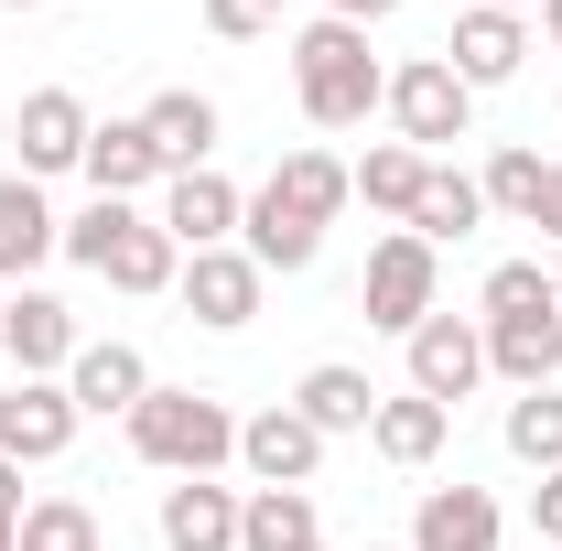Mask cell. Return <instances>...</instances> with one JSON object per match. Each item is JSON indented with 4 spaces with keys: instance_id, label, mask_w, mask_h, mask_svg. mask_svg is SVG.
Wrapping results in <instances>:
<instances>
[{
    "instance_id": "obj_33",
    "label": "cell",
    "mask_w": 562,
    "mask_h": 551,
    "mask_svg": "<svg viewBox=\"0 0 562 551\" xmlns=\"http://www.w3.org/2000/svg\"><path fill=\"white\" fill-rule=\"evenodd\" d=\"M530 530L562 551V476H541V486H530Z\"/></svg>"
},
{
    "instance_id": "obj_24",
    "label": "cell",
    "mask_w": 562,
    "mask_h": 551,
    "mask_svg": "<svg viewBox=\"0 0 562 551\" xmlns=\"http://www.w3.org/2000/svg\"><path fill=\"white\" fill-rule=\"evenodd\" d=\"M476 227H487V184L454 173V162H432V173H422V206H412V238L422 249H454V238H476Z\"/></svg>"
},
{
    "instance_id": "obj_6",
    "label": "cell",
    "mask_w": 562,
    "mask_h": 551,
    "mask_svg": "<svg viewBox=\"0 0 562 551\" xmlns=\"http://www.w3.org/2000/svg\"><path fill=\"white\" fill-rule=\"evenodd\" d=\"M260 292H271V271L227 238V249H195L184 260V281H173V303L206 325V336H238V325H260Z\"/></svg>"
},
{
    "instance_id": "obj_22",
    "label": "cell",
    "mask_w": 562,
    "mask_h": 551,
    "mask_svg": "<svg viewBox=\"0 0 562 551\" xmlns=\"http://www.w3.org/2000/svg\"><path fill=\"white\" fill-rule=\"evenodd\" d=\"M292 412L314 421L325 443H336V432H368V421H379V379H368V368H347V357H325V368H303Z\"/></svg>"
},
{
    "instance_id": "obj_23",
    "label": "cell",
    "mask_w": 562,
    "mask_h": 551,
    "mask_svg": "<svg viewBox=\"0 0 562 551\" xmlns=\"http://www.w3.org/2000/svg\"><path fill=\"white\" fill-rule=\"evenodd\" d=\"M325 519H314V486H249L238 497V551H314Z\"/></svg>"
},
{
    "instance_id": "obj_16",
    "label": "cell",
    "mask_w": 562,
    "mask_h": 551,
    "mask_svg": "<svg viewBox=\"0 0 562 551\" xmlns=\"http://www.w3.org/2000/svg\"><path fill=\"white\" fill-rule=\"evenodd\" d=\"M76 173H87V184H98L109 206H140L151 184H173V173H162V151H151V131H140V120H98V131H87V162H76Z\"/></svg>"
},
{
    "instance_id": "obj_27",
    "label": "cell",
    "mask_w": 562,
    "mask_h": 551,
    "mask_svg": "<svg viewBox=\"0 0 562 551\" xmlns=\"http://www.w3.org/2000/svg\"><path fill=\"white\" fill-rule=\"evenodd\" d=\"M508 454L530 476H562V390H519L508 401Z\"/></svg>"
},
{
    "instance_id": "obj_1",
    "label": "cell",
    "mask_w": 562,
    "mask_h": 551,
    "mask_svg": "<svg viewBox=\"0 0 562 551\" xmlns=\"http://www.w3.org/2000/svg\"><path fill=\"white\" fill-rule=\"evenodd\" d=\"M292 98H303V120L314 131H368V109L390 98V66L368 55V33L357 22H303L292 33Z\"/></svg>"
},
{
    "instance_id": "obj_37",
    "label": "cell",
    "mask_w": 562,
    "mask_h": 551,
    "mask_svg": "<svg viewBox=\"0 0 562 551\" xmlns=\"http://www.w3.org/2000/svg\"><path fill=\"white\" fill-rule=\"evenodd\" d=\"M465 11H541V0H465Z\"/></svg>"
},
{
    "instance_id": "obj_40",
    "label": "cell",
    "mask_w": 562,
    "mask_h": 551,
    "mask_svg": "<svg viewBox=\"0 0 562 551\" xmlns=\"http://www.w3.org/2000/svg\"><path fill=\"white\" fill-rule=\"evenodd\" d=\"M260 11H271V22H281V11H292V0H260Z\"/></svg>"
},
{
    "instance_id": "obj_35",
    "label": "cell",
    "mask_w": 562,
    "mask_h": 551,
    "mask_svg": "<svg viewBox=\"0 0 562 551\" xmlns=\"http://www.w3.org/2000/svg\"><path fill=\"white\" fill-rule=\"evenodd\" d=\"M325 11H336V22H357V33H368V22H390L401 0H325Z\"/></svg>"
},
{
    "instance_id": "obj_39",
    "label": "cell",
    "mask_w": 562,
    "mask_h": 551,
    "mask_svg": "<svg viewBox=\"0 0 562 551\" xmlns=\"http://www.w3.org/2000/svg\"><path fill=\"white\" fill-rule=\"evenodd\" d=\"M0 11H44V0H0Z\"/></svg>"
},
{
    "instance_id": "obj_12",
    "label": "cell",
    "mask_w": 562,
    "mask_h": 551,
    "mask_svg": "<svg viewBox=\"0 0 562 551\" xmlns=\"http://www.w3.org/2000/svg\"><path fill=\"white\" fill-rule=\"evenodd\" d=\"M238 465H249V486H314V465H325V432L292 412V401H271V412L238 421Z\"/></svg>"
},
{
    "instance_id": "obj_2",
    "label": "cell",
    "mask_w": 562,
    "mask_h": 551,
    "mask_svg": "<svg viewBox=\"0 0 562 551\" xmlns=\"http://www.w3.org/2000/svg\"><path fill=\"white\" fill-rule=\"evenodd\" d=\"M120 432H131V454L151 476H216V465H238V412H227L216 390H162V379H151V401H140Z\"/></svg>"
},
{
    "instance_id": "obj_5",
    "label": "cell",
    "mask_w": 562,
    "mask_h": 551,
    "mask_svg": "<svg viewBox=\"0 0 562 551\" xmlns=\"http://www.w3.org/2000/svg\"><path fill=\"white\" fill-rule=\"evenodd\" d=\"M432 292H443V249H422L412 227H390V238L368 249V281H357V314H368L379 336H412L422 314H443Z\"/></svg>"
},
{
    "instance_id": "obj_32",
    "label": "cell",
    "mask_w": 562,
    "mask_h": 551,
    "mask_svg": "<svg viewBox=\"0 0 562 551\" xmlns=\"http://www.w3.org/2000/svg\"><path fill=\"white\" fill-rule=\"evenodd\" d=\"M22 508H33V497H22V465L0 454V551H22Z\"/></svg>"
},
{
    "instance_id": "obj_15",
    "label": "cell",
    "mask_w": 562,
    "mask_h": 551,
    "mask_svg": "<svg viewBox=\"0 0 562 551\" xmlns=\"http://www.w3.org/2000/svg\"><path fill=\"white\" fill-rule=\"evenodd\" d=\"M55 249H66V216L44 206V184L33 173H0V292H22Z\"/></svg>"
},
{
    "instance_id": "obj_42",
    "label": "cell",
    "mask_w": 562,
    "mask_h": 551,
    "mask_svg": "<svg viewBox=\"0 0 562 551\" xmlns=\"http://www.w3.org/2000/svg\"><path fill=\"white\" fill-rule=\"evenodd\" d=\"M552 292H562V249H552Z\"/></svg>"
},
{
    "instance_id": "obj_10",
    "label": "cell",
    "mask_w": 562,
    "mask_h": 551,
    "mask_svg": "<svg viewBox=\"0 0 562 551\" xmlns=\"http://www.w3.org/2000/svg\"><path fill=\"white\" fill-rule=\"evenodd\" d=\"M87 131H98V120H87L76 87H33L22 120H11V151H22V173L44 184V173H76V162H87Z\"/></svg>"
},
{
    "instance_id": "obj_8",
    "label": "cell",
    "mask_w": 562,
    "mask_h": 551,
    "mask_svg": "<svg viewBox=\"0 0 562 551\" xmlns=\"http://www.w3.org/2000/svg\"><path fill=\"white\" fill-rule=\"evenodd\" d=\"M0 346H11L22 379H66L87 336H76V314L44 292V281H22V292H0Z\"/></svg>"
},
{
    "instance_id": "obj_19",
    "label": "cell",
    "mask_w": 562,
    "mask_h": 551,
    "mask_svg": "<svg viewBox=\"0 0 562 551\" xmlns=\"http://www.w3.org/2000/svg\"><path fill=\"white\" fill-rule=\"evenodd\" d=\"M162 551H238V486L173 476L162 486Z\"/></svg>"
},
{
    "instance_id": "obj_29",
    "label": "cell",
    "mask_w": 562,
    "mask_h": 551,
    "mask_svg": "<svg viewBox=\"0 0 562 551\" xmlns=\"http://www.w3.org/2000/svg\"><path fill=\"white\" fill-rule=\"evenodd\" d=\"M22 551H109V530H98L87 497H33L22 508Z\"/></svg>"
},
{
    "instance_id": "obj_18",
    "label": "cell",
    "mask_w": 562,
    "mask_h": 551,
    "mask_svg": "<svg viewBox=\"0 0 562 551\" xmlns=\"http://www.w3.org/2000/svg\"><path fill=\"white\" fill-rule=\"evenodd\" d=\"M281 216H303V227H336V216L357 206V173L336 162V151H281L271 162V184H260Z\"/></svg>"
},
{
    "instance_id": "obj_21",
    "label": "cell",
    "mask_w": 562,
    "mask_h": 551,
    "mask_svg": "<svg viewBox=\"0 0 562 551\" xmlns=\"http://www.w3.org/2000/svg\"><path fill=\"white\" fill-rule=\"evenodd\" d=\"M140 131H151V151H162V173H195V162H216V98H195V87H162L151 109H140Z\"/></svg>"
},
{
    "instance_id": "obj_4",
    "label": "cell",
    "mask_w": 562,
    "mask_h": 551,
    "mask_svg": "<svg viewBox=\"0 0 562 551\" xmlns=\"http://www.w3.org/2000/svg\"><path fill=\"white\" fill-rule=\"evenodd\" d=\"M379 109H390V131L412 140L422 162H443L454 140L476 131V87L443 66V55H412V66H390V98H379Z\"/></svg>"
},
{
    "instance_id": "obj_7",
    "label": "cell",
    "mask_w": 562,
    "mask_h": 551,
    "mask_svg": "<svg viewBox=\"0 0 562 551\" xmlns=\"http://www.w3.org/2000/svg\"><path fill=\"white\" fill-rule=\"evenodd\" d=\"M401 346H412V390L422 401L454 412L465 390H487V325H476V314H422Z\"/></svg>"
},
{
    "instance_id": "obj_13",
    "label": "cell",
    "mask_w": 562,
    "mask_h": 551,
    "mask_svg": "<svg viewBox=\"0 0 562 551\" xmlns=\"http://www.w3.org/2000/svg\"><path fill=\"white\" fill-rule=\"evenodd\" d=\"M443 66L465 76L476 98L508 87V76L530 66V11H454V33H443Z\"/></svg>"
},
{
    "instance_id": "obj_34",
    "label": "cell",
    "mask_w": 562,
    "mask_h": 551,
    "mask_svg": "<svg viewBox=\"0 0 562 551\" xmlns=\"http://www.w3.org/2000/svg\"><path fill=\"white\" fill-rule=\"evenodd\" d=\"M530 227H541V238L562 249V162H552V184H541V216H530Z\"/></svg>"
},
{
    "instance_id": "obj_30",
    "label": "cell",
    "mask_w": 562,
    "mask_h": 551,
    "mask_svg": "<svg viewBox=\"0 0 562 551\" xmlns=\"http://www.w3.org/2000/svg\"><path fill=\"white\" fill-rule=\"evenodd\" d=\"M541 303H562V292H552V260H497L487 292H476V325H497V314H541Z\"/></svg>"
},
{
    "instance_id": "obj_3",
    "label": "cell",
    "mask_w": 562,
    "mask_h": 551,
    "mask_svg": "<svg viewBox=\"0 0 562 551\" xmlns=\"http://www.w3.org/2000/svg\"><path fill=\"white\" fill-rule=\"evenodd\" d=\"M66 260L98 271L109 292H173V281H184V249L162 238V216L109 206V195H98L87 216H66Z\"/></svg>"
},
{
    "instance_id": "obj_17",
    "label": "cell",
    "mask_w": 562,
    "mask_h": 551,
    "mask_svg": "<svg viewBox=\"0 0 562 551\" xmlns=\"http://www.w3.org/2000/svg\"><path fill=\"white\" fill-rule=\"evenodd\" d=\"M487 379H508V390H552V379H562V303H541V314H497V325H487Z\"/></svg>"
},
{
    "instance_id": "obj_38",
    "label": "cell",
    "mask_w": 562,
    "mask_h": 551,
    "mask_svg": "<svg viewBox=\"0 0 562 551\" xmlns=\"http://www.w3.org/2000/svg\"><path fill=\"white\" fill-rule=\"evenodd\" d=\"M0 443H11V390H0Z\"/></svg>"
},
{
    "instance_id": "obj_36",
    "label": "cell",
    "mask_w": 562,
    "mask_h": 551,
    "mask_svg": "<svg viewBox=\"0 0 562 551\" xmlns=\"http://www.w3.org/2000/svg\"><path fill=\"white\" fill-rule=\"evenodd\" d=\"M541 33H552V55H562V0H541Z\"/></svg>"
},
{
    "instance_id": "obj_25",
    "label": "cell",
    "mask_w": 562,
    "mask_h": 551,
    "mask_svg": "<svg viewBox=\"0 0 562 551\" xmlns=\"http://www.w3.org/2000/svg\"><path fill=\"white\" fill-rule=\"evenodd\" d=\"M443 432H454V412H443V401H422V390H379L368 443H379L390 465H432V454H443Z\"/></svg>"
},
{
    "instance_id": "obj_41",
    "label": "cell",
    "mask_w": 562,
    "mask_h": 551,
    "mask_svg": "<svg viewBox=\"0 0 562 551\" xmlns=\"http://www.w3.org/2000/svg\"><path fill=\"white\" fill-rule=\"evenodd\" d=\"M368 551H412V541H368Z\"/></svg>"
},
{
    "instance_id": "obj_26",
    "label": "cell",
    "mask_w": 562,
    "mask_h": 551,
    "mask_svg": "<svg viewBox=\"0 0 562 551\" xmlns=\"http://www.w3.org/2000/svg\"><path fill=\"white\" fill-rule=\"evenodd\" d=\"M347 173H357V206H379V216H401V227H412L422 173H432V162H422L412 140H379V151H368V162H347Z\"/></svg>"
},
{
    "instance_id": "obj_31",
    "label": "cell",
    "mask_w": 562,
    "mask_h": 551,
    "mask_svg": "<svg viewBox=\"0 0 562 551\" xmlns=\"http://www.w3.org/2000/svg\"><path fill=\"white\" fill-rule=\"evenodd\" d=\"M206 33H227V44H260V33H281L260 0H206Z\"/></svg>"
},
{
    "instance_id": "obj_43",
    "label": "cell",
    "mask_w": 562,
    "mask_h": 551,
    "mask_svg": "<svg viewBox=\"0 0 562 551\" xmlns=\"http://www.w3.org/2000/svg\"><path fill=\"white\" fill-rule=\"evenodd\" d=\"M314 551H325V541H314Z\"/></svg>"
},
{
    "instance_id": "obj_9",
    "label": "cell",
    "mask_w": 562,
    "mask_h": 551,
    "mask_svg": "<svg viewBox=\"0 0 562 551\" xmlns=\"http://www.w3.org/2000/svg\"><path fill=\"white\" fill-rule=\"evenodd\" d=\"M162 238H173V249H184V260H195V249H227V238H238V216H249V195H238V184H227V173H216V162H195V173H173V184H162Z\"/></svg>"
},
{
    "instance_id": "obj_11",
    "label": "cell",
    "mask_w": 562,
    "mask_h": 551,
    "mask_svg": "<svg viewBox=\"0 0 562 551\" xmlns=\"http://www.w3.org/2000/svg\"><path fill=\"white\" fill-rule=\"evenodd\" d=\"M66 401L87 421H131L140 401H151V357L120 346V336H87V346H76V368H66Z\"/></svg>"
},
{
    "instance_id": "obj_14",
    "label": "cell",
    "mask_w": 562,
    "mask_h": 551,
    "mask_svg": "<svg viewBox=\"0 0 562 551\" xmlns=\"http://www.w3.org/2000/svg\"><path fill=\"white\" fill-rule=\"evenodd\" d=\"M508 541V508H497L487 486H422V508H412V551H497Z\"/></svg>"
},
{
    "instance_id": "obj_28",
    "label": "cell",
    "mask_w": 562,
    "mask_h": 551,
    "mask_svg": "<svg viewBox=\"0 0 562 551\" xmlns=\"http://www.w3.org/2000/svg\"><path fill=\"white\" fill-rule=\"evenodd\" d=\"M487 216H541V184H552V162L530 151V140H508V151H487Z\"/></svg>"
},
{
    "instance_id": "obj_20",
    "label": "cell",
    "mask_w": 562,
    "mask_h": 551,
    "mask_svg": "<svg viewBox=\"0 0 562 551\" xmlns=\"http://www.w3.org/2000/svg\"><path fill=\"white\" fill-rule=\"evenodd\" d=\"M76 432H87V412L66 401V379H22V390H11V443H0V454H11V465H55Z\"/></svg>"
}]
</instances>
